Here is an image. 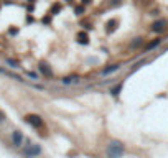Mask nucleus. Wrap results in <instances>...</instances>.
<instances>
[{"label": "nucleus", "mask_w": 168, "mask_h": 158, "mask_svg": "<svg viewBox=\"0 0 168 158\" xmlns=\"http://www.w3.org/2000/svg\"><path fill=\"white\" fill-rule=\"evenodd\" d=\"M125 153V145L119 140H112L107 145V158H122Z\"/></svg>", "instance_id": "obj_1"}, {"label": "nucleus", "mask_w": 168, "mask_h": 158, "mask_svg": "<svg viewBox=\"0 0 168 158\" xmlns=\"http://www.w3.org/2000/svg\"><path fill=\"white\" fill-rule=\"evenodd\" d=\"M25 122L30 124V125L35 127V128L43 127V119H41L40 115H36V114H28V115L25 117Z\"/></svg>", "instance_id": "obj_2"}, {"label": "nucleus", "mask_w": 168, "mask_h": 158, "mask_svg": "<svg viewBox=\"0 0 168 158\" xmlns=\"http://www.w3.org/2000/svg\"><path fill=\"white\" fill-rule=\"evenodd\" d=\"M166 26H168V22L165 20V18H162V20H157V22H153V23H152V31H155V33H162V31H165V30H166Z\"/></svg>", "instance_id": "obj_3"}, {"label": "nucleus", "mask_w": 168, "mask_h": 158, "mask_svg": "<svg viewBox=\"0 0 168 158\" xmlns=\"http://www.w3.org/2000/svg\"><path fill=\"white\" fill-rule=\"evenodd\" d=\"M38 71H40V73L43 74V76H46V78H51L53 76V71H51V68L50 66H48L45 61H41L40 64H38Z\"/></svg>", "instance_id": "obj_4"}, {"label": "nucleus", "mask_w": 168, "mask_h": 158, "mask_svg": "<svg viewBox=\"0 0 168 158\" xmlns=\"http://www.w3.org/2000/svg\"><path fill=\"white\" fill-rule=\"evenodd\" d=\"M119 69H121V64L114 63V64H109L107 68H104L102 71H100V74H102V76H107V74H112L114 71H119Z\"/></svg>", "instance_id": "obj_5"}, {"label": "nucleus", "mask_w": 168, "mask_h": 158, "mask_svg": "<svg viewBox=\"0 0 168 158\" xmlns=\"http://www.w3.org/2000/svg\"><path fill=\"white\" fill-rule=\"evenodd\" d=\"M12 142H13V145H15V147H20V145H22L23 135H22L20 130H15V132L12 133Z\"/></svg>", "instance_id": "obj_6"}, {"label": "nucleus", "mask_w": 168, "mask_h": 158, "mask_svg": "<svg viewBox=\"0 0 168 158\" xmlns=\"http://www.w3.org/2000/svg\"><path fill=\"white\" fill-rule=\"evenodd\" d=\"M40 152H41V148L38 145H30L25 150V155L27 156H36V155H40Z\"/></svg>", "instance_id": "obj_7"}, {"label": "nucleus", "mask_w": 168, "mask_h": 158, "mask_svg": "<svg viewBox=\"0 0 168 158\" xmlns=\"http://www.w3.org/2000/svg\"><path fill=\"white\" fill-rule=\"evenodd\" d=\"M88 40H89V36L86 31H79L78 35H76V41H78L79 45H88Z\"/></svg>", "instance_id": "obj_8"}, {"label": "nucleus", "mask_w": 168, "mask_h": 158, "mask_svg": "<svg viewBox=\"0 0 168 158\" xmlns=\"http://www.w3.org/2000/svg\"><path fill=\"white\" fill-rule=\"evenodd\" d=\"M117 25H119L117 20H109V22H107V28H105V31H107V33H112V31L117 28Z\"/></svg>", "instance_id": "obj_9"}, {"label": "nucleus", "mask_w": 168, "mask_h": 158, "mask_svg": "<svg viewBox=\"0 0 168 158\" xmlns=\"http://www.w3.org/2000/svg\"><path fill=\"white\" fill-rule=\"evenodd\" d=\"M122 86H124V83H121V84H117L116 87H114L112 91H110V92H112V95H114V97H117V95L121 94V91H122Z\"/></svg>", "instance_id": "obj_10"}, {"label": "nucleus", "mask_w": 168, "mask_h": 158, "mask_svg": "<svg viewBox=\"0 0 168 158\" xmlns=\"http://www.w3.org/2000/svg\"><path fill=\"white\" fill-rule=\"evenodd\" d=\"M160 43H162V38H157L155 41H152L150 45H147V50H153V48H157L158 45H160Z\"/></svg>", "instance_id": "obj_11"}, {"label": "nucleus", "mask_w": 168, "mask_h": 158, "mask_svg": "<svg viewBox=\"0 0 168 158\" xmlns=\"http://www.w3.org/2000/svg\"><path fill=\"white\" fill-rule=\"evenodd\" d=\"M143 40H142V38H135V41H133L132 43V45H130V48H137L138 45H140V43H142Z\"/></svg>", "instance_id": "obj_12"}, {"label": "nucleus", "mask_w": 168, "mask_h": 158, "mask_svg": "<svg viewBox=\"0 0 168 158\" xmlns=\"http://www.w3.org/2000/svg\"><path fill=\"white\" fill-rule=\"evenodd\" d=\"M74 79L76 78H63L61 81H63V84H71V83H74Z\"/></svg>", "instance_id": "obj_13"}, {"label": "nucleus", "mask_w": 168, "mask_h": 158, "mask_svg": "<svg viewBox=\"0 0 168 158\" xmlns=\"http://www.w3.org/2000/svg\"><path fill=\"white\" fill-rule=\"evenodd\" d=\"M7 64H10L12 68H18V63L17 61H12V59H7Z\"/></svg>", "instance_id": "obj_14"}, {"label": "nucleus", "mask_w": 168, "mask_h": 158, "mask_svg": "<svg viewBox=\"0 0 168 158\" xmlns=\"http://www.w3.org/2000/svg\"><path fill=\"white\" fill-rule=\"evenodd\" d=\"M76 15H83V7H76Z\"/></svg>", "instance_id": "obj_15"}, {"label": "nucleus", "mask_w": 168, "mask_h": 158, "mask_svg": "<svg viewBox=\"0 0 168 158\" xmlns=\"http://www.w3.org/2000/svg\"><path fill=\"white\" fill-rule=\"evenodd\" d=\"M83 3L84 5H88V3H91V0H83Z\"/></svg>", "instance_id": "obj_16"}]
</instances>
